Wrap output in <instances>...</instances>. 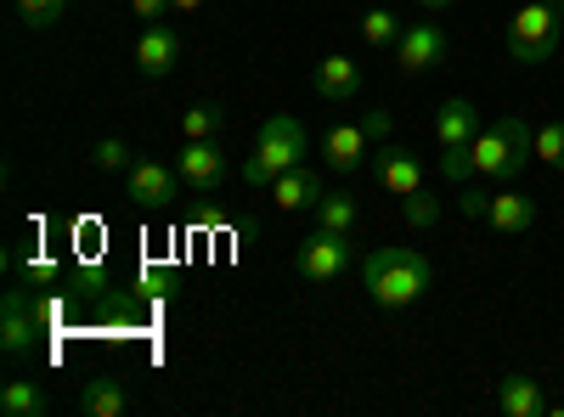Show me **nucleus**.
<instances>
[{
  "instance_id": "nucleus-1",
  "label": "nucleus",
  "mask_w": 564,
  "mask_h": 417,
  "mask_svg": "<svg viewBox=\"0 0 564 417\" xmlns=\"http://www.w3.org/2000/svg\"><path fill=\"white\" fill-rule=\"evenodd\" d=\"M361 288H367V299L379 310H406V305H417L423 294L435 288V265H430V254L412 249V243L372 249L361 260Z\"/></svg>"
},
{
  "instance_id": "nucleus-2",
  "label": "nucleus",
  "mask_w": 564,
  "mask_h": 417,
  "mask_svg": "<svg viewBox=\"0 0 564 417\" xmlns=\"http://www.w3.org/2000/svg\"><path fill=\"white\" fill-rule=\"evenodd\" d=\"M531 158H536V135L525 130V119H513V113L480 124V135L468 142V164H475V175L502 180V187H508V180L520 175Z\"/></svg>"
},
{
  "instance_id": "nucleus-3",
  "label": "nucleus",
  "mask_w": 564,
  "mask_h": 417,
  "mask_svg": "<svg viewBox=\"0 0 564 417\" xmlns=\"http://www.w3.org/2000/svg\"><path fill=\"white\" fill-rule=\"evenodd\" d=\"M294 164H305V124L294 113H271L254 135V153L243 164V180L249 187H271L276 175H289Z\"/></svg>"
},
{
  "instance_id": "nucleus-4",
  "label": "nucleus",
  "mask_w": 564,
  "mask_h": 417,
  "mask_svg": "<svg viewBox=\"0 0 564 417\" xmlns=\"http://www.w3.org/2000/svg\"><path fill=\"white\" fill-rule=\"evenodd\" d=\"M502 40H508V57L513 63H525V68L547 63L558 52V7H547V0H525V7L508 18V34Z\"/></svg>"
},
{
  "instance_id": "nucleus-5",
  "label": "nucleus",
  "mask_w": 564,
  "mask_h": 417,
  "mask_svg": "<svg viewBox=\"0 0 564 417\" xmlns=\"http://www.w3.org/2000/svg\"><path fill=\"white\" fill-rule=\"evenodd\" d=\"M294 265L300 276H311V283H339V276H350L356 254H350V231H327L316 226L311 238L294 249Z\"/></svg>"
},
{
  "instance_id": "nucleus-6",
  "label": "nucleus",
  "mask_w": 564,
  "mask_h": 417,
  "mask_svg": "<svg viewBox=\"0 0 564 417\" xmlns=\"http://www.w3.org/2000/svg\"><path fill=\"white\" fill-rule=\"evenodd\" d=\"M40 344V310L23 288H7V299H0V350H7V361H29Z\"/></svg>"
},
{
  "instance_id": "nucleus-7",
  "label": "nucleus",
  "mask_w": 564,
  "mask_h": 417,
  "mask_svg": "<svg viewBox=\"0 0 564 417\" xmlns=\"http://www.w3.org/2000/svg\"><path fill=\"white\" fill-rule=\"evenodd\" d=\"M175 175H181V187L198 193V198L220 193V180H226V153H220V142H186V147L175 153Z\"/></svg>"
},
{
  "instance_id": "nucleus-8",
  "label": "nucleus",
  "mask_w": 564,
  "mask_h": 417,
  "mask_svg": "<svg viewBox=\"0 0 564 417\" xmlns=\"http://www.w3.org/2000/svg\"><path fill=\"white\" fill-rule=\"evenodd\" d=\"M441 57H446V34H441V23L412 18V23L401 29V40H395V68H401V74H430Z\"/></svg>"
},
{
  "instance_id": "nucleus-9",
  "label": "nucleus",
  "mask_w": 564,
  "mask_h": 417,
  "mask_svg": "<svg viewBox=\"0 0 564 417\" xmlns=\"http://www.w3.org/2000/svg\"><path fill=\"white\" fill-rule=\"evenodd\" d=\"M181 63V34L170 23H141V40H135V68L148 79H170Z\"/></svg>"
},
{
  "instance_id": "nucleus-10",
  "label": "nucleus",
  "mask_w": 564,
  "mask_h": 417,
  "mask_svg": "<svg viewBox=\"0 0 564 417\" xmlns=\"http://www.w3.org/2000/svg\"><path fill=\"white\" fill-rule=\"evenodd\" d=\"M372 175H379V187L395 193V198H412V193L423 187V164H417V153H406V147H395V142H384L379 153H372Z\"/></svg>"
},
{
  "instance_id": "nucleus-11",
  "label": "nucleus",
  "mask_w": 564,
  "mask_h": 417,
  "mask_svg": "<svg viewBox=\"0 0 564 417\" xmlns=\"http://www.w3.org/2000/svg\"><path fill=\"white\" fill-rule=\"evenodd\" d=\"M480 135V108L468 102V97H452V102H441V113H435V142H441V153H468V142Z\"/></svg>"
},
{
  "instance_id": "nucleus-12",
  "label": "nucleus",
  "mask_w": 564,
  "mask_h": 417,
  "mask_svg": "<svg viewBox=\"0 0 564 417\" xmlns=\"http://www.w3.org/2000/svg\"><path fill=\"white\" fill-rule=\"evenodd\" d=\"M175 193H181V175L170 164H153V158L130 164V198L141 209H164V204H175Z\"/></svg>"
},
{
  "instance_id": "nucleus-13",
  "label": "nucleus",
  "mask_w": 564,
  "mask_h": 417,
  "mask_svg": "<svg viewBox=\"0 0 564 417\" xmlns=\"http://www.w3.org/2000/svg\"><path fill=\"white\" fill-rule=\"evenodd\" d=\"M486 226H491V231H502V238H520V231H531V226H536V204H531L525 193L502 187V193H491V198H486Z\"/></svg>"
},
{
  "instance_id": "nucleus-14",
  "label": "nucleus",
  "mask_w": 564,
  "mask_h": 417,
  "mask_svg": "<svg viewBox=\"0 0 564 417\" xmlns=\"http://www.w3.org/2000/svg\"><path fill=\"white\" fill-rule=\"evenodd\" d=\"M367 142H372V135L361 130V119L356 124H334V130H327L322 135V158H327V169H361L367 164Z\"/></svg>"
},
{
  "instance_id": "nucleus-15",
  "label": "nucleus",
  "mask_w": 564,
  "mask_h": 417,
  "mask_svg": "<svg viewBox=\"0 0 564 417\" xmlns=\"http://www.w3.org/2000/svg\"><path fill=\"white\" fill-rule=\"evenodd\" d=\"M311 90H316L322 102H350L356 90H361V68H356L350 57H339V52H334V57H322V63H316Z\"/></svg>"
},
{
  "instance_id": "nucleus-16",
  "label": "nucleus",
  "mask_w": 564,
  "mask_h": 417,
  "mask_svg": "<svg viewBox=\"0 0 564 417\" xmlns=\"http://www.w3.org/2000/svg\"><path fill=\"white\" fill-rule=\"evenodd\" d=\"M271 204L289 209V215H294V209H316V204H322V175L305 169V164H294L289 175L271 180Z\"/></svg>"
},
{
  "instance_id": "nucleus-17",
  "label": "nucleus",
  "mask_w": 564,
  "mask_h": 417,
  "mask_svg": "<svg viewBox=\"0 0 564 417\" xmlns=\"http://www.w3.org/2000/svg\"><path fill=\"white\" fill-rule=\"evenodd\" d=\"M497 411H502V417H547L542 384H536V378H525V373L497 378Z\"/></svg>"
},
{
  "instance_id": "nucleus-18",
  "label": "nucleus",
  "mask_w": 564,
  "mask_h": 417,
  "mask_svg": "<svg viewBox=\"0 0 564 417\" xmlns=\"http://www.w3.org/2000/svg\"><path fill=\"white\" fill-rule=\"evenodd\" d=\"M79 411H85V417H124V411H130V395H124L119 378H85Z\"/></svg>"
},
{
  "instance_id": "nucleus-19",
  "label": "nucleus",
  "mask_w": 564,
  "mask_h": 417,
  "mask_svg": "<svg viewBox=\"0 0 564 417\" xmlns=\"http://www.w3.org/2000/svg\"><path fill=\"white\" fill-rule=\"evenodd\" d=\"M220 124H226L220 102H193L181 113V135H186V142H220Z\"/></svg>"
},
{
  "instance_id": "nucleus-20",
  "label": "nucleus",
  "mask_w": 564,
  "mask_h": 417,
  "mask_svg": "<svg viewBox=\"0 0 564 417\" xmlns=\"http://www.w3.org/2000/svg\"><path fill=\"white\" fill-rule=\"evenodd\" d=\"M401 29H406V23H401L390 7H372V12H361V40L372 45V52H395Z\"/></svg>"
},
{
  "instance_id": "nucleus-21",
  "label": "nucleus",
  "mask_w": 564,
  "mask_h": 417,
  "mask_svg": "<svg viewBox=\"0 0 564 417\" xmlns=\"http://www.w3.org/2000/svg\"><path fill=\"white\" fill-rule=\"evenodd\" d=\"M45 406H52V400H45V389H34L29 378H12L7 389H0V411H7V417H40Z\"/></svg>"
},
{
  "instance_id": "nucleus-22",
  "label": "nucleus",
  "mask_w": 564,
  "mask_h": 417,
  "mask_svg": "<svg viewBox=\"0 0 564 417\" xmlns=\"http://www.w3.org/2000/svg\"><path fill=\"white\" fill-rule=\"evenodd\" d=\"M356 198L350 193H322V204H316V226H327V231H350L356 226Z\"/></svg>"
},
{
  "instance_id": "nucleus-23",
  "label": "nucleus",
  "mask_w": 564,
  "mask_h": 417,
  "mask_svg": "<svg viewBox=\"0 0 564 417\" xmlns=\"http://www.w3.org/2000/svg\"><path fill=\"white\" fill-rule=\"evenodd\" d=\"M536 158L564 175V119H547V124L536 130Z\"/></svg>"
},
{
  "instance_id": "nucleus-24",
  "label": "nucleus",
  "mask_w": 564,
  "mask_h": 417,
  "mask_svg": "<svg viewBox=\"0 0 564 417\" xmlns=\"http://www.w3.org/2000/svg\"><path fill=\"white\" fill-rule=\"evenodd\" d=\"M63 12H68V0H18V18L29 29H52Z\"/></svg>"
},
{
  "instance_id": "nucleus-25",
  "label": "nucleus",
  "mask_w": 564,
  "mask_h": 417,
  "mask_svg": "<svg viewBox=\"0 0 564 417\" xmlns=\"http://www.w3.org/2000/svg\"><path fill=\"white\" fill-rule=\"evenodd\" d=\"M90 164H97V169H124V164H135V158H130V142H124V135H102L97 153H90Z\"/></svg>"
},
{
  "instance_id": "nucleus-26",
  "label": "nucleus",
  "mask_w": 564,
  "mask_h": 417,
  "mask_svg": "<svg viewBox=\"0 0 564 417\" xmlns=\"http://www.w3.org/2000/svg\"><path fill=\"white\" fill-rule=\"evenodd\" d=\"M435 220H441V198H430V193L417 187V193L406 198V226L423 231V226H435Z\"/></svg>"
},
{
  "instance_id": "nucleus-27",
  "label": "nucleus",
  "mask_w": 564,
  "mask_h": 417,
  "mask_svg": "<svg viewBox=\"0 0 564 417\" xmlns=\"http://www.w3.org/2000/svg\"><path fill=\"white\" fill-rule=\"evenodd\" d=\"M130 12H135L141 23H164L175 7H170V0H130Z\"/></svg>"
},
{
  "instance_id": "nucleus-28",
  "label": "nucleus",
  "mask_w": 564,
  "mask_h": 417,
  "mask_svg": "<svg viewBox=\"0 0 564 417\" xmlns=\"http://www.w3.org/2000/svg\"><path fill=\"white\" fill-rule=\"evenodd\" d=\"M361 130L372 135V142H390V113H384V108H367V113H361Z\"/></svg>"
},
{
  "instance_id": "nucleus-29",
  "label": "nucleus",
  "mask_w": 564,
  "mask_h": 417,
  "mask_svg": "<svg viewBox=\"0 0 564 417\" xmlns=\"http://www.w3.org/2000/svg\"><path fill=\"white\" fill-rule=\"evenodd\" d=\"M457 204H463V215H480V209H486V193H463Z\"/></svg>"
},
{
  "instance_id": "nucleus-30",
  "label": "nucleus",
  "mask_w": 564,
  "mask_h": 417,
  "mask_svg": "<svg viewBox=\"0 0 564 417\" xmlns=\"http://www.w3.org/2000/svg\"><path fill=\"white\" fill-rule=\"evenodd\" d=\"M170 7H175V12H204L209 0H170Z\"/></svg>"
},
{
  "instance_id": "nucleus-31",
  "label": "nucleus",
  "mask_w": 564,
  "mask_h": 417,
  "mask_svg": "<svg viewBox=\"0 0 564 417\" xmlns=\"http://www.w3.org/2000/svg\"><path fill=\"white\" fill-rule=\"evenodd\" d=\"M417 7H423V12H446V7H452V0H417Z\"/></svg>"
},
{
  "instance_id": "nucleus-32",
  "label": "nucleus",
  "mask_w": 564,
  "mask_h": 417,
  "mask_svg": "<svg viewBox=\"0 0 564 417\" xmlns=\"http://www.w3.org/2000/svg\"><path fill=\"white\" fill-rule=\"evenodd\" d=\"M547 7H558V0H547Z\"/></svg>"
}]
</instances>
